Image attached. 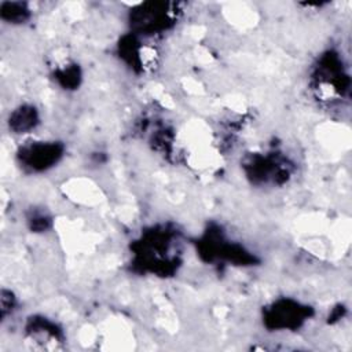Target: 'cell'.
<instances>
[{
  "instance_id": "1",
  "label": "cell",
  "mask_w": 352,
  "mask_h": 352,
  "mask_svg": "<svg viewBox=\"0 0 352 352\" xmlns=\"http://www.w3.org/2000/svg\"><path fill=\"white\" fill-rule=\"evenodd\" d=\"M60 153L62 150L56 144L40 143L25 147L21 153V160L33 169H43L55 162Z\"/></svg>"
},
{
  "instance_id": "2",
  "label": "cell",
  "mask_w": 352,
  "mask_h": 352,
  "mask_svg": "<svg viewBox=\"0 0 352 352\" xmlns=\"http://www.w3.org/2000/svg\"><path fill=\"white\" fill-rule=\"evenodd\" d=\"M36 124V111L32 107H19L10 116V126L16 132H26Z\"/></svg>"
}]
</instances>
